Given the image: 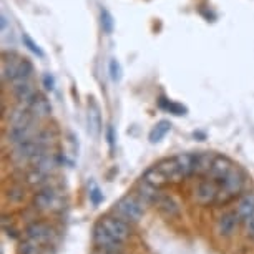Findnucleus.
Masks as SVG:
<instances>
[{"label":"nucleus","mask_w":254,"mask_h":254,"mask_svg":"<svg viewBox=\"0 0 254 254\" xmlns=\"http://www.w3.org/2000/svg\"><path fill=\"white\" fill-rule=\"evenodd\" d=\"M33 73V65L28 59H22L17 54L3 55L2 60V80L7 83L17 85L20 81L30 80Z\"/></svg>","instance_id":"nucleus-1"},{"label":"nucleus","mask_w":254,"mask_h":254,"mask_svg":"<svg viewBox=\"0 0 254 254\" xmlns=\"http://www.w3.org/2000/svg\"><path fill=\"white\" fill-rule=\"evenodd\" d=\"M219 185V194L216 204H228L229 201H233L236 196L243 193L244 185H246V175L238 165L229 173L224 176L221 181H218Z\"/></svg>","instance_id":"nucleus-2"},{"label":"nucleus","mask_w":254,"mask_h":254,"mask_svg":"<svg viewBox=\"0 0 254 254\" xmlns=\"http://www.w3.org/2000/svg\"><path fill=\"white\" fill-rule=\"evenodd\" d=\"M145 201H143L136 193L125 194L113 204V211L118 218L125 219L128 223H138L145 216Z\"/></svg>","instance_id":"nucleus-3"},{"label":"nucleus","mask_w":254,"mask_h":254,"mask_svg":"<svg viewBox=\"0 0 254 254\" xmlns=\"http://www.w3.org/2000/svg\"><path fill=\"white\" fill-rule=\"evenodd\" d=\"M93 243L98 251H110V253H123V244L117 238L112 236L102 224L97 223L93 228Z\"/></svg>","instance_id":"nucleus-4"},{"label":"nucleus","mask_w":254,"mask_h":254,"mask_svg":"<svg viewBox=\"0 0 254 254\" xmlns=\"http://www.w3.org/2000/svg\"><path fill=\"white\" fill-rule=\"evenodd\" d=\"M102 226L107 229V231L118 239L122 243H127L128 239L131 238V228L130 223L125 221V219L118 218V216H105L98 221Z\"/></svg>","instance_id":"nucleus-5"},{"label":"nucleus","mask_w":254,"mask_h":254,"mask_svg":"<svg viewBox=\"0 0 254 254\" xmlns=\"http://www.w3.org/2000/svg\"><path fill=\"white\" fill-rule=\"evenodd\" d=\"M25 234H27V239H30L33 243H38V244H49L54 241V238L57 236L55 229L50 226L49 223H44V221H35L32 224H28L27 229H25Z\"/></svg>","instance_id":"nucleus-6"},{"label":"nucleus","mask_w":254,"mask_h":254,"mask_svg":"<svg viewBox=\"0 0 254 254\" xmlns=\"http://www.w3.org/2000/svg\"><path fill=\"white\" fill-rule=\"evenodd\" d=\"M33 206L40 211H57L62 209V198L54 188L47 186V188L40 190L38 193L33 196Z\"/></svg>","instance_id":"nucleus-7"},{"label":"nucleus","mask_w":254,"mask_h":254,"mask_svg":"<svg viewBox=\"0 0 254 254\" xmlns=\"http://www.w3.org/2000/svg\"><path fill=\"white\" fill-rule=\"evenodd\" d=\"M218 194H219V185L214 180L208 178V176H206V180L199 181V185L194 188V199L203 206L216 204Z\"/></svg>","instance_id":"nucleus-8"},{"label":"nucleus","mask_w":254,"mask_h":254,"mask_svg":"<svg viewBox=\"0 0 254 254\" xmlns=\"http://www.w3.org/2000/svg\"><path fill=\"white\" fill-rule=\"evenodd\" d=\"M37 133H38V128L35 127V122H32L25 125H17V127H8L5 138L12 145H18V143L32 140Z\"/></svg>","instance_id":"nucleus-9"},{"label":"nucleus","mask_w":254,"mask_h":254,"mask_svg":"<svg viewBox=\"0 0 254 254\" xmlns=\"http://www.w3.org/2000/svg\"><path fill=\"white\" fill-rule=\"evenodd\" d=\"M87 123H88V133L92 138H98L102 133V115H100V107L95 102V98H90L88 102V112H87Z\"/></svg>","instance_id":"nucleus-10"},{"label":"nucleus","mask_w":254,"mask_h":254,"mask_svg":"<svg viewBox=\"0 0 254 254\" xmlns=\"http://www.w3.org/2000/svg\"><path fill=\"white\" fill-rule=\"evenodd\" d=\"M234 168V163L229 160L228 156H223V155H216L213 160V166H211V171L208 175V178L218 181H221L224 176H226L229 171Z\"/></svg>","instance_id":"nucleus-11"},{"label":"nucleus","mask_w":254,"mask_h":254,"mask_svg":"<svg viewBox=\"0 0 254 254\" xmlns=\"http://www.w3.org/2000/svg\"><path fill=\"white\" fill-rule=\"evenodd\" d=\"M156 166L166 175V178L170 180V183H180V181L185 180L183 175H181V171H180V165H178L176 156L165 158V160H161L160 163H156Z\"/></svg>","instance_id":"nucleus-12"},{"label":"nucleus","mask_w":254,"mask_h":254,"mask_svg":"<svg viewBox=\"0 0 254 254\" xmlns=\"http://www.w3.org/2000/svg\"><path fill=\"white\" fill-rule=\"evenodd\" d=\"M241 223L238 218V213L236 211H229V213H224L221 218L218 219V226H216V231L219 236L223 238H229L231 234L234 233V229L238 228V224Z\"/></svg>","instance_id":"nucleus-13"},{"label":"nucleus","mask_w":254,"mask_h":254,"mask_svg":"<svg viewBox=\"0 0 254 254\" xmlns=\"http://www.w3.org/2000/svg\"><path fill=\"white\" fill-rule=\"evenodd\" d=\"M27 108H28V112L33 115V118L35 120H42V118L49 117L50 112H52L49 100L40 93H37L35 97L32 98V102L27 105Z\"/></svg>","instance_id":"nucleus-14"},{"label":"nucleus","mask_w":254,"mask_h":254,"mask_svg":"<svg viewBox=\"0 0 254 254\" xmlns=\"http://www.w3.org/2000/svg\"><path fill=\"white\" fill-rule=\"evenodd\" d=\"M38 92L35 90V87L30 83V80L27 81H20V83L13 85V97L18 100V103L22 107H27L28 103L32 102V98L35 97Z\"/></svg>","instance_id":"nucleus-15"},{"label":"nucleus","mask_w":254,"mask_h":254,"mask_svg":"<svg viewBox=\"0 0 254 254\" xmlns=\"http://www.w3.org/2000/svg\"><path fill=\"white\" fill-rule=\"evenodd\" d=\"M136 194L140 196V198L145 201V203H153V204H156L158 203V199H160V190L155 188V186H151L150 183H146L145 180H140L138 181V185H136Z\"/></svg>","instance_id":"nucleus-16"},{"label":"nucleus","mask_w":254,"mask_h":254,"mask_svg":"<svg viewBox=\"0 0 254 254\" xmlns=\"http://www.w3.org/2000/svg\"><path fill=\"white\" fill-rule=\"evenodd\" d=\"M236 213H238V218L241 223H246L248 219L253 216L254 214V193H248L243 196L241 201L238 203Z\"/></svg>","instance_id":"nucleus-17"},{"label":"nucleus","mask_w":254,"mask_h":254,"mask_svg":"<svg viewBox=\"0 0 254 254\" xmlns=\"http://www.w3.org/2000/svg\"><path fill=\"white\" fill-rule=\"evenodd\" d=\"M143 180L146 181V183H150L151 186H155V188H163V186H166L168 183H170V180L166 178V175L163 173V171L158 168L156 165L155 166H151V168H148V170L143 173L141 176Z\"/></svg>","instance_id":"nucleus-18"},{"label":"nucleus","mask_w":254,"mask_h":254,"mask_svg":"<svg viewBox=\"0 0 254 254\" xmlns=\"http://www.w3.org/2000/svg\"><path fill=\"white\" fill-rule=\"evenodd\" d=\"M213 153L208 151H198L196 153V173L198 176H208L211 171V166H213V160H214Z\"/></svg>","instance_id":"nucleus-19"},{"label":"nucleus","mask_w":254,"mask_h":254,"mask_svg":"<svg viewBox=\"0 0 254 254\" xmlns=\"http://www.w3.org/2000/svg\"><path fill=\"white\" fill-rule=\"evenodd\" d=\"M158 209L161 211V214H165L166 218H175L180 214V208H178V203L171 198V196H165L161 194L160 199H158Z\"/></svg>","instance_id":"nucleus-20"},{"label":"nucleus","mask_w":254,"mask_h":254,"mask_svg":"<svg viewBox=\"0 0 254 254\" xmlns=\"http://www.w3.org/2000/svg\"><path fill=\"white\" fill-rule=\"evenodd\" d=\"M170 130H171V123L168 122V120H161V122H158L155 127L151 128L150 135H148V140H150V143H160L163 138L170 133Z\"/></svg>","instance_id":"nucleus-21"},{"label":"nucleus","mask_w":254,"mask_h":254,"mask_svg":"<svg viewBox=\"0 0 254 254\" xmlns=\"http://www.w3.org/2000/svg\"><path fill=\"white\" fill-rule=\"evenodd\" d=\"M160 108L166 110V112H170L171 115H175V117H185L186 113H188V108L185 107L183 103H178V102H170V100H166L165 97L160 98Z\"/></svg>","instance_id":"nucleus-22"},{"label":"nucleus","mask_w":254,"mask_h":254,"mask_svg":"<svg viewBox=\"0 0 254 254\" xmlns=\"http://www.w3.org/2000/svg\"><path fill=\"white\" fill-rule=\"evenodd\" d=\"M20 254H54L50 253V248H45V244H38V243H33V241H25L20 244Z\"/></svg>","instance_id":"nucleus-23"},{"label":"nucleus","mask_w":254,"mask_h":254,"mask_svg":"<svg viewBox=\"0 0 254 254\" xmlns=\"http://www.w3.org/2000/svg\"><path fill=\"white\" fill-rule=\"evenodd\" d=\"M100 23H102L103 33H107V35L113 33V30H115V18H113L112 13H110L108 8H102V10H100Z\"/></svg>","instance_id":"nucleus-24"},{"label":"nucleus","mask_w":254,"mask_h":254,"mask_svg":"<svg viewBox=\"0 0 254 254\" xmlns=\"http://www.w3.org/2000/svg\"><path fill=\"white\" fill-rule=\"evenodd\" d=\"M22 42H23V45H25L27 49L32 52V54H35L38 57V59H44V57H45L44 50H42L40 47H38L35 42H33V38L28 35V33H22Z\"/></svg>","instance_id":"nucleus-25"},{"label":"nucleus","mask_w":254,"mask_h":254,"mask_svg":"<svg viewBox=\"0 0 254 254\" xmlns=\"http://www.w3.org/2000/svg\"><path fill=\"white\" fill-rule=\"evenodd\" d=\"M108 70H110V78L113 81H120L122 80V65L117 59H112L108 64Z\"/></svg>","instance_id":"nucleus-26"},{"label":"nucleus","mask_w":254,"mask_h":254,"mask_svg":"<svg viewBox=\"0 0 254 254\" xmlns=\"http://www.w3.org/2000/svg\"><path fill=\"white\" fill-rule=\"evenodd\" d=\"M88 198H90V203H92L93 206H98V204L103 203V193L95 183L92 185V188H90V191H88Z\"/></svg>","instance_id":"nucleus-27"},{"label":"nucleus","mask_w":254,"mask_h":254,"mask_svg":"<svg viewBox=\"0 0 254 254\" xmlns=\"http://www.w3.org/2000/svg\"><path fill=\"white\" fill-rule=\"evenodd\" d=\"M107 143L110 146V151H115V143H117V133H115L113 125H108L107 127Z\"/></svg>","instance_id":"nucleus-28"},{"label":"nucleus","mask_w":254,"mask_h":254,"mask_svg":"<svg viewBox=\"0 0 254 254\" xmlns=\"http://www.w3.org/2000/svg\"><path fill=\"white\" fill-rule=\"evenodd\" d=\"M44 85H45L47 90H50V92L55 88V80H54V76H52L50 73L44 75Z\"/></svg>","instance_id":"nucleus-29"},{"label":"nucleus","mask_w":254,"mask_h":254,"mask_svg":"<svg viewBox=\"0 0 254 254\" xmlns=\"http://www.w3.org/2000/svg\"><path fill=\"white\" fill-rule=\"evenodd\" d=\"M246 234L254 239V214L246 221Z\"/></svg>","instance_id":"nucleus-30"}]
</instances>
